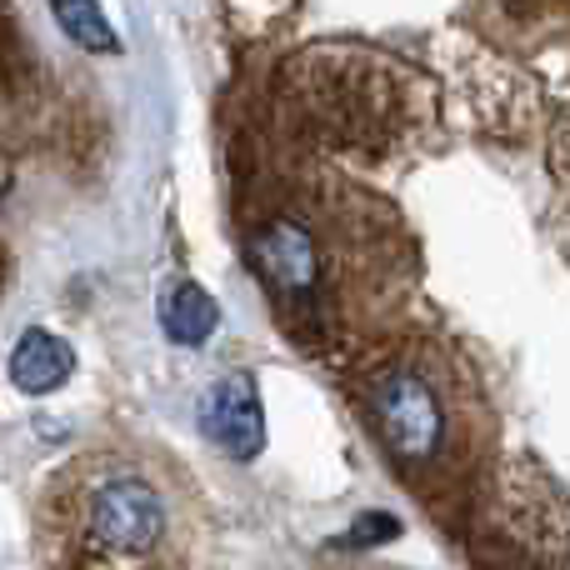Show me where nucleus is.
Here are the masks:
<instances>
[{
    "label": "nucleus",
    "instance_id": "nucleus-3",
    "mask_svg": "<svg viewBox=\"0 0 570 570\" xmlns=\"http://www.w3.org/2000/svg\"><path fill=\"white\" fill-rule=\"evenodd\" d=\"M200 431L236 461H256L266 451V411L250 375H226L200 401Z\"/></svg>",
    "mask_w": 570,
    "mask_h": 570
},
{
    "label": "nucleus",
    "instance_id": "nucleus-6",
    "mask_svg": "<svg viewBox=\"0 0 570 570\" xmlns=\"http://www.w3.org/2000/svg\"><path fill=\"white\" fill-rule=\"evenodd\" d=\"M160 325L176 345H206L220 325V311L196 281H176L160 295Z\"/></svg>",
    "mask_w": 570,
    "mask_h": 570
},
{
    "label": "nucleus",
    "instance_id": "nucleus-8",
    "mask_svg": "<svg viewBox=\"0 0 570 570\" xmlns=\"http://www.w3.org/2000/svg\"><path fill=\"white\" fill-rule=\"evenodd\" d=\"M391 535H401V521H391V515H361V521L351 525V535H345V546L361 551V546H381V541H391Z\"/></svg>",
    "mask_w": 570,
    "mask_h": 570
},
{
    "label": "nucleus",
    "instance_id": "nucleus-1",
    "mask_svg": "<svg viewBox=\"0 0 570 570\" xmlns=\"http://www.w3.org/2000/svg\"><path fill=\"white\" fill-rule=\"evenodd\" d=\"M170 505L140 465L86 455L46 495V556L56 570H160Z\"/></svg>",
    "mask_w": 570,
    "mask_h": 570
},
{
    "label": "nucleus",
    "instance_id": "nucleus-7",
    "mask_svg": "<svg viewBox=\"0 0 570 570\" xmlns=\"http://www.w3.org/2000/svg\"><path fill=\"white\" fill-rule=\"evenodd\" d=\"M50 10H56V26L66 30L80 50H96V56H116L120 50L116 30H110L106 10H100L96 0H50Z\"/></svg>",
    "mask_w": 570,
    "mask_h": 570
},
{
    "label": "nucleus",
    "instance_id": "nucleus-5",
    "mask_svg": "<svg viewBox=\"0 0 570 570\" xmlns=\"http://www.w3.org/2000/svg\"><path fill=\"white\" fill-rule=\"evenodd\" d=\"M70 371H76V351H70L56 331H40V325H30L16 341V351H10V385H16L20 395L60 391V385L70 381Z\"/></svg>",
    "mask_w": 570,
    "mask_h": 570
},
{
    "label": "nucleus",
    "instance_id": "nucleus-4",
    "mask_svg": "<svg viewBox=\"0 0 570 570\" xmlns=\"http://www.w3.org/2000/svg\"><path fill=\"white\" fill-rule=\"evenodd\" d=\"M256 261H261V276L276 285L285 301H305L315 291V246L295 220H276L256 240Z\"/></svg>",
    "mask_w": 570,
    "mask_h": 570
},
{
    "label": "nucleus",
    "instance_id": "nucleus-2",
    "mask_svg": "<svg viewBox=\"0 0 570 570\" xmlns=\"http://www.w3.org/2000/svg\"><path fill=\"white\" fill-rule=\"evenodd\" d=\"M375 421H381V435L401 461L421 465L441 451L445 435V411L435 401V391L411 371H395L375 385Z\"/></svg>",
    "mask_w": 570,
    "mask_h": 570
}]
</instances>
